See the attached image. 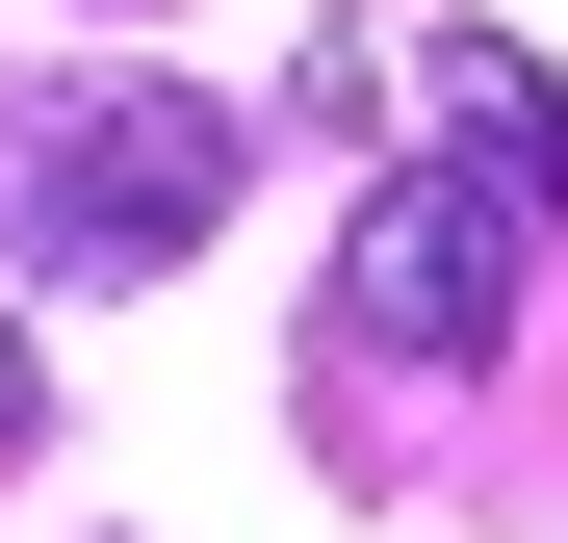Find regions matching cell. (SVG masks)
<instances>
[{"instance_id": "3", "label": "cell", "mask_w": 568, "mask_h": 543, "mask_svg": "<svg viewBox=\"0 0 568 543\" xmlns=\"http://www.w3.org/2000/svg\"><path fill=\"white\" fill-rule=\"evenodd\" d=\"M439 130L491 155L517 208H568V78H542V52H439Z\"/></svg>"}, {"instance_id": "1", "label": "cell", "mask_w": 568, "mask_h": 543, "mask_svg": "<svg viewBox=\"0 0 568 543\" xmlns=\"http://www.w3.org/2000/svg\"><path fill=\"white\" fill-rule=\"evenodd\" d=\"M233 181H258V130L207 78H27L0 104V259L27 285H181L233 233Z\"/></svg>"}, {"instance_id": "4", "label": "cell", "mask_w": 568, "mask_h": 543, "mask_svg": "<svg viewBox=\"0 0 568 543\" xmlns=\"http://www.w3.org/2000/svg\"><path fill=\"white\" fill-rule=\"evenodd\" d=\"M27 414H52V362H27V336H0V466H27Z\"/></svg>"}, {"instance_id": "2", "label": "cell", "mask_w": 568, "mask_h": 543, "mask_svg": "<svg viewBox=\"0 0 568 543\" xmlns=\"http://www.w3.org/2000/svg\"><path fill=\"white\" fill-rule=\"evenodd\" d=\"M336 336H362V362H491V336H517V181H491V155L362 181V233H336Z\"/></svg>"}]
</instances>
